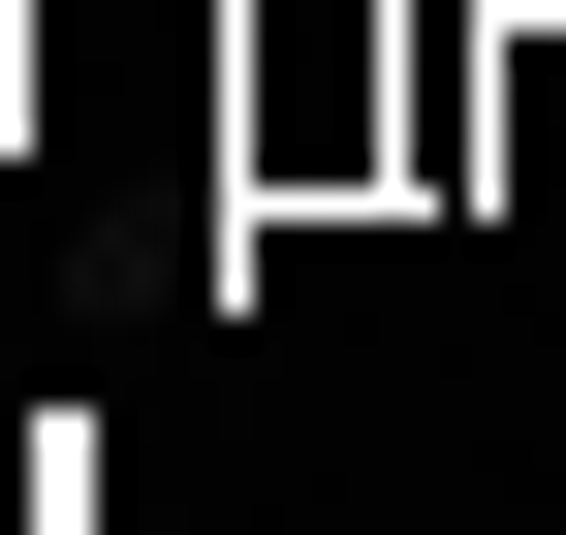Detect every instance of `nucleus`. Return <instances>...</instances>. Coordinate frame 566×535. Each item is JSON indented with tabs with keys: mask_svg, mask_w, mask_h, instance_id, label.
<instances>
[{
	"mask_svg": "<svg viewBox=\"0 0 566 535\" xmlns=\"http://www.w3.org/2000/svg\"><path fill=\"white\" fill-rule=\"evenodd\" d=\"M0 126H32V32H0Z\"/></svg>",
	"mask_w": 566,
	"mask_h": 535,
	"instance_id": "nucleus-1",
	"label": "nucleus"
}]
</instances>
